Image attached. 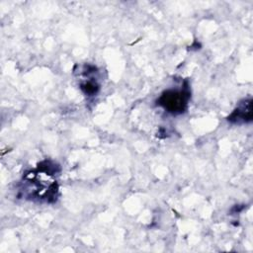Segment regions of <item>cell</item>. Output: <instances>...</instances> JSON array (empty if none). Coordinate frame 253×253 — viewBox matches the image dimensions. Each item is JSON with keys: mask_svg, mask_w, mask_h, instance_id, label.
<instances>
[{"mask_svg": "<svg viewBox=\"0 0 253 253\" xmlns=\"http://www.w3.org/2000/svg\"><path fill=\"white\" fill-rule=\"evenodd\" d=\"M58 166L50 161L39 164L35 171H30L23 176L21 193L26 199L52 203L56 201L58 185L53 177Z\"/></svg>", "mask_w": 253, "mask_h": 253, "instance_id": "1", "label": "cell"}, {"mask_svg": "<svg viewBox=\"0 0 253 253\" xmlns=\"http://www.w3.org/2000/svg\"><path fill=\"white\" fill-rule=\"evenodd\" d=\"M191 98L188 86L181 89H167L157 99L156 104L171 115H181L186 112Z\"/></svg>", "mask_w": 253, "mask_h": 253, "instance_id": "2", "label": "cell"}, {"mask_svg": "<svg viewBox=\"0 0 253 253\" xmlns=\"http://www.w3.org/2000/svg\"><path fill=\"white\" fill-rule=\"evenodd\" d=\"M80 88L84 92V94H86L88 96H93V95L97 94V92L99 90V84L97 83L96 80H94L92 78V79L82 82L80 84Z\"/></svg>", "mask_w": 253, "mask_h": 253, "instance_id": "4", "label": "cell"}, {"mask_svg": "<svg viewBox=\"0 0 253 253\" xmlns=\"http://www.w3.org/2000/svg\"><path fill=\"white\" fill-rule=\"evenodd\" d=\"M252 100L244 99L236 106L233 112L227 117V121L231 124L241 125L252 121Z\"/></svg>", "mask_w": 253, "mask_h": 253, "instance_id": "3", "label": "cell"}]
</instances>
